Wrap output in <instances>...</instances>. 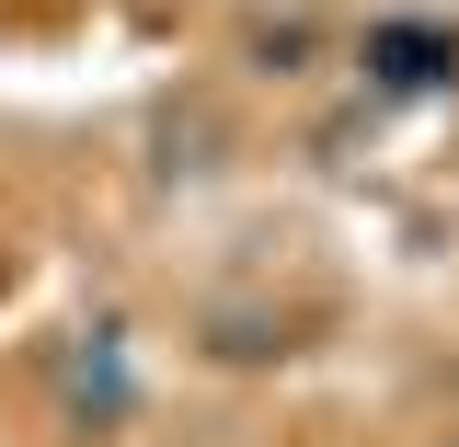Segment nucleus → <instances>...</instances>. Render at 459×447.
I'll list each match as a JSON object with an SVG mask.
<instances>
[{
    "mask_svg": "<svg viewBox=\"0 0 459 447\" xmlns=\"http://www.w3.org/2000/svg\"><path fill=\"white\" fill-rule=\"evenodd\" d=\"M69 401H81L92 425L126 413V356H115V333H81V356H69Z\"/></svg>",
    "mask_w": 459,
    "mask_h": 447,
    "instance_id": "obj_1",
    "label": "nucleus"
},
{
    "mask_svg": "<svg viewBox=\"0 0 459 447\" xmlns=\"http://www.w3.org/2000/svg\"><path fill=\"white\" fill-rule=\"evenodd\" d=\"M448 447H459V436H448Z\"/></svg>",
    "mask_w": 459,
    "mask_h": 447,
    "instance_id": "obj_2",
    "label": "nucleus"
}]
</instances>
